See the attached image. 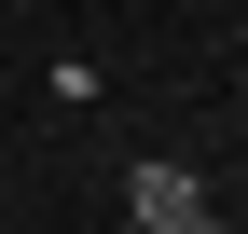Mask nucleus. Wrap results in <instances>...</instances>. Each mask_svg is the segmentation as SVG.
I'll return each mask as SVG.
<instances>
[{"instance_id": "nucleus-1", "label": "nucleus", "mask_w": 248, "mask_h": 234, "mask_svg": "<svg viewBox=\"0 0 248 234\" xmlns=\"http://www.w3.org/2000/svg\"><path fill=\"white\" fill-rule=\"evenodd\" d=\"M124 220L138 234H234V220H207V179L193 165H138V179H124Z\"/></svg>"}]
</instances>
